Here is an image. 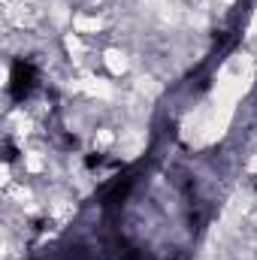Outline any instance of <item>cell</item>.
Returning a JSON list of instances; mask_svg holds the SVG:
<instances>
[{"instance_id":"2","label":"cell","mask_w":257,"mask_h":260,"mask_svg":"<svg viewBox=\"0 0 257 260\" xmlns=\"http://www.w3.org/2000/svg\"><path fill=\"white\" fill-rule=\"evenodd\" d=\"M133 176H121V179H115L106 191H103V206L106 209H115V206H121L124 200H127V194H130V188H133Z\"/></svg>"},{"instance_id":"1","label":"cell","mask_w":257,"mask_h":260,"mask_svg":"<svg viewBox=\"0 0 257 260\" xmlns=\"http://www.w3.org/2000/svg\"><path fill=\"white\" fill-rule=\"evenodd\" d=\"M37 82H40L37 64L18 58V61L12 64V73H9V97H12L15 103H24V100L37 91Z\"/></svg>"}]
</instances>
